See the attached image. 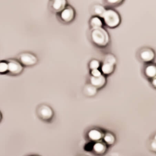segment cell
Here are the masks:
<instances>
[{
  "label": "cell",
  "instance_id": "cell-1",
  "mask_svg": "<svg viewBox=\"0 0 156 156\" xmlns=\"http://www.w3.org/2000/svg\"><path fill=\"white\" fill-rule=\"evenodd\" d=\"M90 35L93 43L101 47L106 46L110 42L109 34L103 27L92 28Z\"/></svg>",
  "mask_w": 156,
  "mask_h": 156
},
{
  "label": "cell",
  "instance_id": "cell-2",
  "mask_svg": "<svg viewBox=\"0 0 156 156\" xmlns=\"http://www.w3.org/2000/svg\"><path fill=\"white\" fill-rule=\"evenodd\" d=\"M136 57L137 60L144 65L155 62L156 59V52L151 47L144 46L136 50Z\"/></svg>",
  "mask_w": 156,
  "mask_h": 156
},
{
  "label": "cell",
  "instance_id": "cell-3",
  "mask_svg": "<svg viewBox=\"0 0 156 156\" xmlns=\"http://www.w3.org/2000/svg\"><path fill=\"white\" fill-rule=\"evenodd\" d=\"M103 23L110 28H115L121 24L122 21L120 13L112 8L106 9L102 18Z\"/></svg>",
  "mask_w": 156,
  "mask_h": 156
},
{
  "label": "cell",
  "instance_id": "cell-4",
  "mask_svg": "<svg viewBox=\"0 0 156 156\" xmlns=\"http://www.w3.org/2000/svg\"><path fill=\"white\" fill-rule=\"evenodd\" d=\"M38 117L44 122H49L52 121L54 116V112L52 108L46 104H42L37 109Z\"/></svg>",
  "mask_w": 156,
  "mask_h": 156
},
{
  "label": "cell",
  "instance_id": "cell-5",
  "mask_svg": "<svg viewBox=\"0 0 156 156\" xmlns=\"http://www.w3.org/2000/svg\"><path fill=\"white\" fill-rule=\"evenodd\" d=\"M141 73L143 77L148 82L156 78V62L144 64L141 69Z\"/></svg>",
  "mask_w": 156,
  "mask_h": 156
},
{
  "label": "cell",
  "instance_id": "cell-6",
  "mask_svg": "<svg viewBox=\"0 0 156 156\" xmlns=\"http://www.w3.org/2000/svg\"><path fill=\"white\" fill-rule=\"evenodd\" d=\"M19 62L26 67H31L36 65L38 61L37 57L33 53L25 52L20 53L18 56Z\"/></svg>",
  "mask_w": 156,
  "mask_h": 156
},
{
  "label": "cell",
  "instance_id": "cell-7",
  "mask_svg": "<svg viewBox=\"0 0 156 156\" xmlns=\"http://www.w3.org/2000/svg\"><path fill=\"white\" fill-rule=\"evenodd\" d=\"M8 63V72L13 75H19L23 72V67L19 60L15 59L9 60Z\"/></svg>",
  "mask_w": 156,
  "mask_h": 156
},
{
  "label": "cell",
  "instance_id": "cell-8",
  "mask_svg": "<svg viewBox=\"0 0 156 156\" xmlns=\"http://www.w3.org/2000/svg\"><path fill=\"white\" fill-rule=\"evenodd\" d=\"M59 14L60 19L65 23L72 22L75 18L76 15L74 8L70 5H68Z\"/></svg>",
  "mask_w": 156,
  "mask_h": 156
},
{
  "label": "cell",
  "instance_id": "cell-9",
  "mask_svg": "<svg viewBox=\"0 0 156 156\" xmlns=\"http://www.w3.org/2000/svg\"><path fill=\"white\" fill-rule=\"evenodd\" d=\"M104 132L101 129L94 128L90 129L87 133V137L88 140L94 143L102 140Z\"/></svg>",
  "mask_w": 156,
  "mask_h": 156
},
{
  "label": "cell",
  "instance_id": "cell-10",
  "mask_svg": "<svg viewBox=\"0 0 156 156\" xmlns=\"http://www.w3.org/2000/svg\"><path fill=\"white\" fill-rule=\"evenodd\" d=\"M108 146L103 142L99 141L91 144L90 151L94 154L102 156L107 152Z\"/></svg>",
  "mask_w": 156,
  "mask_h": 156
},
{
  "label": "cell",
  "instance_id": "cell-11",
  "mask_svg": "<svg viewBox=\"0 0 156 156\" xmlns=\"http://www.w3.org/2000/svg\"><path fill=\"white\" fill-rule=\"evenodd\" d=\"M90 82L91 84L97 89H101L105 85L106 82V78L103 74L97 77L91 76L90 78Z\"/></svg>",
  "mask_w": 156,
  "mask_h": 156
},
{
  "label": "cell",
  "instance_id": "cell-12",
  "mask_svg": "<svg viewBox=\"0 0 156 156\" xmlns=\"http://www.w3.org/2000/svg\"><path fill=\"white\" fill-rule=\"evenodd\" d=\"M67 3L66 0H55L52 1L51 7L55 13H60L66 7Z\"/></svg>",
  "mask_w": 156,
  "mask_h": 156
},
{
  "label": "cell",
  "instance_id": "cell-13",
  "mask_svg": "<svg viewBox=\"0 0 156 156\" xmlns=\"http://www.w3.org/2000/svg\"><path fill=\"white\" fill-rule=\"evenodd\" d=\"M102 141L107 146H111L115 143L116 138L115 136L112 133L110 132H106L104 133Z\"/></svg>",
  "mask_w": 156,
  "mask_h": 156
},
{
  "label": "cell",
  "instance_id": "cell-14",
  "mask_svg": "<svg viewBox=\"0 0 156 156\" xmlns=\"http://www.w3.org/2000/svg\"><path fill=\"white\" fill-rule=\"evenodd\" d=\"M106 9L104 6L99 4L94 5L92 7V12L94 16L102 18Z\"/></svg>",
  "mask_w": 156,
  "mask_h": 156
},
{
  "label": "cell",
  "instance_id": "cell-15",
  "mask_svg": "<svg viewBox=\"0 0 156 156\" xmlns=\"http://www.w3.org/2000/svg\"><path fill=\"white\" fill-rule=\"evenodd\" d=\"M98 89L90 83L86 84L83 87V93L87 97H92L95 96L97 93Z\"/></svg>",
  "mask_w": 156,
  "mask_h": 156
},
{
  "label": "cell",
  "instance_id": "cell-16",
  "mask_svg": "<svg viewBox=\"0 0 156 156\" xmlns=\"http://www.w3.org/2000/svg\"><path fill=\"white\" fill-rule=\"evenodd\" d=\"M115 68V66L110 63L103 62L101 66V71L104 75H108L112 73Z\"/></svg>",
  "mask_w": 156,
  "mask_h": 156
},
{
  "label": "cell",
  "instance_id": "cell-17",
  "mask_svg": "<svg viewBox=\"0 0 156 156\" xmlns=\"http://www.w3.org/2000/svg\"><path fill=\"white\" fill-rule=\"evenodd\" d=\"M103 21L101 17L93 16L90 19V24L92 28H98L103 27Z\"/></svg>",
  "mask_w": 156,
  "mask_h": 156
},
{
  "label": "cell",
  "instance_id": "cell-18",
  "mask_svg": "<svg viewBox=\"0 0 156 156\" xmlns=\"http://www.w3.org/2000/svg\"><path fill=\"white\" fill-rule=\"evenodd\" d=\"M103 62L110 63L115 66L117 62V59L113 54L109 53L106 54L104 58Z\"/></svg>",
  "mask_w": 156,
  "mask_h": 156
},
{
  "label": "cell",
  "instance_id": "cell-19",
  "mask_svg": "<svg viewBox=\"0 0 156 156\" xmlns=\"http://www.w3.org/2000/svg\"><path fill=\"white\" fill-rule=\"evenodd\" d=\"M101 67V63L97 59H92L89 63V68L90 70L97 69Z\"/></svg>",
  "mask_w": 156,
  "mask_h": 156
},
{
  "label": "cell",
  "instance_id": "cell-20",
  "mask_svg": "<svg viewBox=\"0 0 156 156\" xmlns=\"http://www.w3.org/2000/svg\"><path fill=\"white\" fill-rule=\"evenodd\" d=\"M8 67L7 62L0 61V74H4L8 72Z\"/></svg>",
  "mask_w": 156,
  "mask_h": 156
},
{
  "label": "cell",
  "instance_id": "cell-21",
  "mask_svg": "<svg viewBox=\"0 0 156 156\" xmlns=\"http://www.w3.org/2000/svg\"><path fill=\"white\" fill-rule=\"evenodd\" d=\"M124 1L123 0H107L106 2L112 5H119L122 4Z\"/></svg>",
  "mask_w": 156,
  "mask_h": 156
},
{
  "label": "cell",
  "instance_id": "cell-22",
  "mask_svg": "<svg viewBox=\"0 0 156 156\" xmlns=\"http://www.w3.org/2000/svg\"><path fill=\"white\" fill-rule=\"evenodd\" d=\"M90 74L91 76H93V77H97L102 75V73L101 71L100 70L97 69L90 70Z\"/></svg>",
  "mask_w": 156,
  "mask_h": 156
},
{
  "label": "cell",
  "instance_id": "cell-23",
  "mask_svg": "<svg viewBox=\"0 0 156 156\" xmlns=\"http://www.w3.org/2000/svg\"><path fill=\"white\" fill-rule=\"evenodd\" d=\"M150 148L152 151L156 153V141L153 140L150 143Z\"/></svg>",
  "mask_w": 156,
  "mask_h": 156
},
{
  "label": "cell",
  "instance_id": "cell-24",
  "mask_svg": "<svg viewBox=\"0 0 156 156\" xmlns=\"http://www.w3.org/2000/svg\"><path fill=\"white\" fill-rule=\"evenodd\" d=\"M150 84V86L152 87L153 89L156 90V78L148 82Z\"/></svg>",
  "mask_w": 156,
  "mask_h": 156
},
{
  "label": "cell",
  "instance_id": "cell-25",
  "mask_svg": "<svg viewBox=\"0 0 156 156\" xmlns=\"http://www.w3.org/2000/svg\"><path fill=\"white\" fill-rule=\"evenodd\" d=\"M154 140H156V134L154 136Z\"/></svg>",
  "mask_w": 156,
  "mask_h": 156
},
{
  "label": "cell",
  "instance_id": "cell-26",
  "mask_svg": "<svg viewBox=\"0 0 156 156\" xmlns=\"http://www.w3.org/2000/svg\"><path fill=\"white\" fill-rule=\"evenodd\" d=\"M2 114H1V112H0V121H1V119H2Z\"/></svg>",
  "mask_w": 156,
  "mask_h": 156
},
{
  "label": "cell",
  "instance_id": "cell-27",
  "mask_svg": "<svg viewBox=\"0 0 156 156\" xmlns=\"http://www.w3.org/2000/svg\"><path fill=\"white\" fill-rule=\"evenodd\" d=\"M85 156V155H81V156Z\"/></svg>",
  "mask_w": 156,
  "mask_h": 156
},
{
  "label": "cell",
  "instance_id": "cell-28",
  "mask_svg": "<svg viewBox=\"0 0 156 156\" xmlns=\"http://www.w3.org/2000/svg\"></svg>",
  "mask_w": 156,
  "mask_h": 156
}]
</instances>
